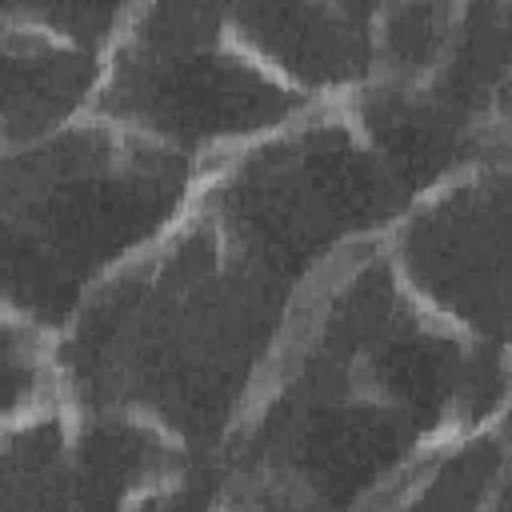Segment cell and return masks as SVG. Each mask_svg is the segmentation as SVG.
<instances>
[{"instance_id": "obj_1", "label": "cell", "mask_w": 512, "mask_h": 512, "mask_svg": "<svg viewBox=\"0 0 512 512\" xmlns=\"http://www.w3.org/2000/svg\"><path fill=\"white\" fill-rule=\"evenodd\" d=\"M508 412V344L456 332L396 276L384 236L336 252L216 444L212 508H368L436 440Z\"/></svg>"}, {"instance_id": "obj_2", "label": "cell", "mask_w": 512, "mask_h": 512, "mask_svg": "<svg viewBox=\"0 0 512 512\" xmlns=\"http://www.w3.org/2000/svg\"><path fill=\"white\" fill-rule=\"evenodd\" d=\"M296 292L188 212L112 268L52 336L56 396L164 428L212 456L248 404Z\"/></svg>"}, {"instance_id": "obj_3", "label": "cell", "mask_w": 512, "mask_h": 512, "mask_svg": "<svg viewBox=\"0 0 512 512\" xmlns=\"http://www.w3.org/2000/svg\"><path fill=\"white\" fill-rule=\"evenodd\" d=\"M200 164L92 108L0 148V304L48 340L192 204Z\"/></svg>"}, {"instance_id": "obj_4", "label": "cell", "mask_w": 512, "mask_h": 512, "mask_svg": "<svg viewBox=\"0 0 512 512\" xmlns=\"http://www.w3.org/2000/svg\"><path fill=\"white\" fill-rule=\"evenodd\" d=\"M348 116L408 196L508 156V0H380Z\"/></svg>"}, {"instance_id": "obj_5", "label": "cell", "mask_w": 512, "mask_h": 512, "mask_svg": "<svg viewBox=\"0 0 512 512\" xmlns=\"http://www.w3.org/2000/svg\"><path fill=\"white\" fill-rule=\"evenodd\" d=\"M408 200L344 100L204 160L192 192L220 236L292 292L348 244L384 236Z\"/></svg>"}, {"instance_id": "obj_6", "label": "cell", "mask_w": 512, "mask_h": 512, "mask_svg": "<svg viewBox=\"0 0 512 512\" xmlns=\"http://www.w3.org/2000/svg\"><path fill=\"white\" fill-rule=\"evenodd\" d=\"M316 104L236 36L216 0H136L84 108L204 164Z\"/></svg>"}, {"instance_id": "obj_7", "label": "cell", "mask_w": 512, "mask_h": 512, "mask_svg": "<svg viewBox=\"0 0 512 512\" xmlns=\"http://www.w3.org/2000/svg\"><path fill=\"white\" fill-rule=\"evenodd\" d=\"M208 456L164 428L60 396L0 420V508H212Z\"/></svg>"}, {"instance_id": "obj_8", "label": "cell", "mask_w": 512, "mask_h": 512, "mask_svg": "<svg viewBox=\"0 0 512 512\" xmlns=\"http://www.w3.org/2000/svg\"><path fill=\"white\" fill-rule=\"evenodd\" d=\"M384 248L424 308L468 340L508 344V156L412 196Z\"/></svg>"}, {"instance_id": "obj_9", "label": "cell", "mask_w": 512, "mask_h": 512, "mask_svg": "<svg viewBox=\"0 0 512 512\" xmlns=\"http://www.w3.org/2000/svg\"><path fill=\"white\" fill-rule=\"evenodd\" d=\"M96 72L100 56L0 12V148L76 116L92 96Z\"/></svg>"}, {"instance_id": "obj_10", "label": "cell", "mask_w": 512, "mask_h": 512, "mask_svg": "<svg viewBox=\"0 0 512 512\" xmlns=\"http://www.w3.org/2000/svg\"><path fill=\"white\" fill-rule=\"evenodd\" d=\"M508 496V420L504 412L452 432L396 472L368 508H464L500 512Z\"/></svg>"}, {"instance_id": "obj_11", "label": "cell", "mask_w": 512, "mask_h": 512, "mask_svg": "<svg viewBox=\"0 0 512 512\" xmlns=\"http://www.w3.org/2000/svg\"><path fill=\"white\" fill-rule=\"evenodd\" d=\"M56 396L52 340L0 304V420Z\"/></svg>"}, {"instance_id": "obj_12", "label": "cell", "mask_w": 512, "mask_h": 512, "mask_svg": "<svg viewBox=\"0 0 512 512\" xmlns=\"http://www.w3.org/2000/svg\"><path fill=\"white\" fill-rule=\"evenodd\" d=\"M132 8L136 0H0L4 16L92 56H104Z\"/></svg>"}, {"instance_id": "obj_13", "label": "cell", "mask_w": 512, "mask_h": 512, "mask_svg": "<svg viewBox=\"0 0 512 512\" xmlns=\"http://www.w3.org/2000/svg\"><path fill=\"white\" fill-rule=\"evenodd\" d=\"M336 4H340V8L348 12V16H356V20L364 24V20H368V12H372V8L380 4V0H336Z\"/></svg>"}]
</instances>
